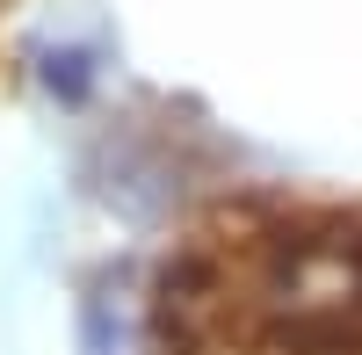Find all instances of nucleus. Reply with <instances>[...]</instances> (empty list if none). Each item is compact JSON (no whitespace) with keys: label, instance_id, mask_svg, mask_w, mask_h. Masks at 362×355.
Here are the masks:
<instances>
[{"label":"nucleus","instance_id":"obj_1","mask_svg":"<svg viewBox=\"0 0 362 355\" xmlns=\"http://www.w3.org/2000/svg\"><path fill=\"white\" fill-rule=\"evenodd\" d=\"M232 312L276 355L362 348V225L305 218L261 232L225 276V319Z\"/></svg>","mask_w":362,"mask_h":355},{"label":"nucleus","instance_id":"obj_2","mask_svg":"<svg viewBox=\"0 0 362 355\" xmlns=\"http://www.w3.org/2000/svg\"><path fill=\"white\" fill-rule=\"evenodd\" d=\"M80 355H153V312L131 283H95L80 305Z\"/></svg>","mask_w":362,"mask_h":355},{"label":"nucleus","instance_id":"obj_3","mask_svg":"<svg viewBox=\"0 0 362 355\" xmlns=\"http://www.w3.org/2000/svg\"><path fill=\"white\" fill-rule=\"evenodd\" d=\"M29 80H37L51 102L80 109L87 95H95V58H87L80 44H37V51H29Z\"/></svg>","mask_w":362,"mask_h":355}]
</instances>
